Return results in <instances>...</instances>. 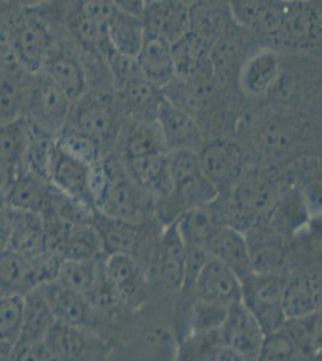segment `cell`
<instances>
[{"label":"cell","instance_id":"cell-41","mask_svg":"<svg viewBox=\"0 0 322 361\" xmlns=\"http://www.w3.org/2000/svg\"><path fill=\"white\" fill-rule=\"evenodd\" d=\"M301 357H310L321 345V319L318 312L286 319L284 324Z\"/></svg>","mask_w":322,"mask_h":361},{"label":"cell","instance_id":"cell-30","mask_svg":"<svg viewBox=\"0 0 322 361\" xmlns=\"http://www.w3.org/2000/svg\"><path fill=\"white\" fill-rule=\"evenodd\" d=\"M22 298V329L18 340L42 342L57 320L52 308L39 287L30 289Z\"/></svg>","mask_w":322,"mask_h":361},{"label":"cell","instance_id":"cell-11","mask_svg":"<svg viewBox=\"0 0 322 361\" xmlns=\"http://www.w3.org/2000/svg\"><path fill=\"white\" fill-rule=\"evenodd\" d=\"M285 6L286 0H230L233 21L265 45L282 25Z\"/></svg>","mask_w":322,"mask_h":361},{"label":"cell","instance_id":"cell-22","mask_svg":"<svg viewBox=\"0 0 322 361\" xmlns=\"http://www.w3.org/2000/svg\"><path fill=\"white\" fill-rule=\"evenodd\" d=\"M89 337V330L56 320L46 334L44 345L52 360H83L88 359L93 350Z\"/></svg>","mask_w":322,"mask_h":361},{"label":"cell","instance_id":"cell-45","mask_svg":"<svg viewBox=\"0 0 322 361\" xmlns=\"http://www.w3.org/2000/svg\"><path fill=\"white\" fill-rule=\"evenodd\" d=\"M301 353L284 325L274 333L265 335L259 360H294Z\"/></svg>","mask_w":322,"mask_h":361},{"label":"cell","instance_id":"cell-33","mask_svg":"<svg viewBox=\"0 0 322 361\" xmlns=\"http://www.w3.org/2000/svg\"><path fill=\"white\" fill-rule=\"evenodd\" d=\"M185 263L187 247L175 221L168 226L163 236L160 267L163 279L175 290H180L183 287Z\"/></svg>","mask_w":322,"mask_h":361},{"label":"cell","instance_id":"cell-17","mask_svg":"<svg viewBox=\"0 0 322 361\" xmlns=\"http://www.w3.org/2000/svg\"><path fill=\"white\" fill-rule=\"evenodd\" d=\"M142 21L146 30L173 44L189 32V5L182 0H153L146 5Z\"/></svg>","mask_w":322,"mask_h":361},{"label":"cell","instance_id":"cell-12","mask_svg":"<svg viewBox=\"0 0 322 361\" xmlns=\"http://www.w3.org/2000/svg\"><path fill=\"white\" fill-rule=\"evenodd\" d=\"M155 122L168 151L192 149L199 152L204 145L200 124L190 114L175 106L163 95Z\"/></svg>","mask_w":322,"mask_h":361},{"label":"cell","instance_id":"cell-1","mask_svg":"<svg viewBox=\"0 0 322 361\" xmlns=\"http://www.w3.org/2000/svg\"><path fill=\"white\" fill-rule=\"evenodd\" d=\"M0 39L8 56L32 75L42 71L58 40L52 25L33 6L11 10L0 25Z\"/></svg>","mask_w":322,"mask_h":361},{"label":"cell","instance_id":"cell-51","mask_svg":"<svg viewBox=\"0 0 322 361\" xmlns=\"http://www.w3.org/2000/svg\"><path fill=\"white\" fill-rule=\"evenodd\" d=\"M151 1H153V0H146V3H151Z\"/></svg>","mask_w":322,"mask_h":361},{"label":"cell","instance_id":"cell-26","mask_svg":"<svg viewBox=\"0 0 322 361\" xmlns=\"http://www.w3.org/2000/svg\"><path fill=\"white\" fill-rule=\"evenodd\" d=\"M116 93L119 105L129 118L134 121H155L156 118L163 90L143 78V75Z\"/></svg>","mask_w":322,"mask_h":361},{"label":"cell","instance_id":"cell-16","mask_svg":"<svg viewBox=\"0 0 322 361\" xmlns=\"http://www.w3.org/2000/svg\"><path fill=\"white\" fill-rule=\"evenodd\" d=\"M33 78L10 56L0 66V123L25 115Z\"/></svg>","mask_w":322,"mask_h":361},{"label":"cell","instance_id":"cell-46","mask_svg":"<svg viewBox=\"0 0 322 361\" xmlns=\"http://www.w3.org/2000/svg\"><path fill=\"white\" fill-rule=\"evenodd\" d=\"M11 360H52L49 350L46 349L42 342H29V341L17 340L13 345Z\"/></svg>","mask_w":322,"mask_h":361},{"label":"cell","instance_id":"cell-36","mask_svg":"<svg viewBox=\"0 0 322 361\" xmlns=\"http://www.w3.org/2000/svg\"><path fill=\"white\" fill-rule=\"evenodd\" d=\"M166 152L168 148L163 142L159 126L155 121L130 119V128L124 144L127 159Z\"/></svg>","mask_w":322,"mask_h":361},{"label":"cell","instance_id":"cell-19","mask_svg":"<svg viewBox=\"0 0 322 361\" xmlns=\"http://www.w3.org/2000/svg\"><path fill=\"white\" fill-rule=\"evenodd\" d=\"M8 207L11 219V240L8 250L32 259L49 250V238L42 216L37 212Z\"/></svg>","mask_w":322,"mask_h":361},{"label":"cell","instance_id":"cell-4","mask_svg":"<svg viewBox=\"0 0 322 361\" xmlns=\"http://www.w3.org/2000/svg\"><path fill=\"white\" fill-rule=\"evenodd\" d=\"M73 102L45 73L34 75L25 117L46 132L57 135L66 127Z\"/></svg>","mask_w":322,"mask_h":361},{"label":"cell","instance_id":"cell-2","mask_svg":"<svg viewBox=\"0 0 322 361\" xmlns=\"http://www.w3.org/2000/svg\"><path fill=\"white\" fill-rule=\"evenodd\" d=\"M271 46L283 54L321 58V0H286L282 25Z\"/></svg>","mask_w":322,"mask_h":361},{"label":"cell","instance_id":"cell-5","mask_svg":"<svg viewBox=\"0 0 322 361\" xmlns=\"http://www.w3.org/2000/svg\"><path fill=\"white\" fill-rule=\"evenodd\" d=\"M257 45H261V42L233 18L209 49V59L216 80L228 93L238 92L236 82L240 66L247 54Z\"/></svg>","mask_w":322,"mask_h":361},{"label":"cell","instance_id":"cell-37","mask_svg":"<svg viewBox=\"0 0 322 361\" xmlns=\"http://www.w3.org/2000/svg\"><path fill=\"white\" fill-rule=\"evenodd\" d=\"M29 133L30 122L25 116L0 123V159L18 170L28 146Z\"/></svg>","mask_w":322,"mask_h":361},{"label":"cell","instance_id":"cell-27","mask_svg":"<svg viewBox=\"0 0 322 361\" xmlns=\"http://www.w3.org/2000/svg\"><path fill=\"white\" fill-rule=\"evenodd\" d=\"M88 170L89 165L63 154L56 147L49 182L59 193L92 204L88 194Z\"/></svg>","mask_w":322,"mask_h":361},{"label":"cell","instance_id":"cell-18","mask_svg":"<svg viewBox=\"0 0 322 361\" xmlns=\"http://www.w3.org/2000/svg\"><path fill=\"white\" fill-rule=\"evenodd\" d=\"M206 250L209 255L219 259L230 267L241 283L255 274L247 238L233 226H221L216 230L207 243Z\"/></svg>","mask_w":322,"mask_h":361},{"label":"cell","instance_id":"cell-34","mask_svg":"<svg viewBox=\"0 0 322 361\" xmlns=\"http://www.w3.org/2000/svg\"><path fill=\"white\" fill-rule=\"evenodd\" d=\"M30 133L25 158L20 169H25L30 173L49 180V173L54 163L56 135L46 132L42 128L33 123L30 119Z\"/></svg>","mask_w":322,"mask_h":361},{"label":"cell","instance_id":"cell-20","mask_svg":"<svg viewBox=\"0 0 322 361\" xmlns=\"http://www.w3.org/2000/svg\"><path fill=\"white\" fill-rule=\"evenodd\" d=\"M136 62L143 78L160 90L175 78L172 44L149 30H146Z\"/></svg>","mask_w":322,"mask_h":361},{"label":"cell","instance_id":"cell-50","mask_svg":"<svg viewBox=\"0 0 322 361\" xmlns=\"http://www.w3.org/2000/svg\"><path fill=\"white\" fill-rule=\"evenodd\" d=\"M25 3H32V5L35 4L37 1H44V0H25Z\"/></svg>","mask_w":322,"mask_h":361},{"label":"cell","instance_id":"cell-39","mask_svg":"<svg viewBox=\"0 0 322 361\" xmlns=\"http://www.w3.org/2000/svg\"><path fill=\"white\" fill-rule=\"evenodd\" d=\"M99 264L95 258L61 259L56 282L63 287L88 295L98 275Z\"/></svg>","mask_w":322,"mask_h":361},{"label":"cell","instance_id":"cell-28","mask_svg":"<svg viewBox=\"0 0 322 361\" xmlns=\"http://www.w3.org/2000/svg\"><path fill=\"white\" fill-rule=\"evenodd\" d=\"M212 204L187 209L177 218V228L185 246L206 250L216 230L221 226H226L221 217V209H213Z\"/></svg>","mask_w":322,"mask_h":361},{"label":"cell","instance_id":"cell-23","mask_svg":"<svg viewBox=\"0 0 322 361\" xmlns=\"http://www.w3.org/2000/svg\"><path fill=\"white\" fill-rule=\"evenodd\" d=\"M321 304V279L318 272L290 276L286 279L282 307L286 319L318 312Z\"/></svg>","mask_w":322,"mask_h":361},{"label":"cell","instance_id":"cell-38","mask_svg":"<svg viewBox=\"0 0 322 361\" xmlns=\"http://www.w3.org/2000/svg\"><path fill=\"white\" fill-rule=\"evenodd\" d=\"M102 270L116 295L120 299H128L134 294L139 272L132 255L127 253L107 255L106 262L102 264Z\"/></svg>","mask_w":322,"mask_h":361},{"label":"cell","instance_id":"cell-6","mask_svg":"<svg viewBox=\"0 0 322 361\" xmlns=\"http://www.w3.org/2000/svg\"><path fill=\"white\" fill-rule=\"evenodd\" d=\"M117 93H104L97 92L95 94L88 93L78 99L75 103H80L78 109L70 112L71 119L70 128H74L78 132L94 137L101 144L102 141L110 139L117 134L120 127V110Z\"/></svg>","mask_w":322,"mask_h":361},{"label":"cell","instance_id":"cell-15","mask_svg":"<svg viewBox=\"0 0 322 361\" xmlns=\"http://www.w3.org/2000/svg\"><path fill=\"white\" fill-rule=\"evenodd\" d=\"M49 301L56 319L89 330L95 322V307L89 298L63 287L56 281L37 286Z\"/></svg>","mask_w":322,"mask_h":361},{"label":"cell","instance_id":"cell-25","mask_svg":"<svg viewBox=\"0 0 322 361\" xmlns=\"http://www.w3.org/2000/svg\"><path fill=\"white\" fill-rule=\"evenodd\" d=\"M209 49L211 47L190 32L173 42L172 54L175 62V78L188 81L214 74L209 59Z\"/></svg>","mask_w":322,"mask_h":361},{"label":"cell","instance_id":"cell-3","mask_svg":"<svg viewBox=\"0 0 322 361\" xmlns=\"http://www.w3.org/2000/svg\"><path fill=\"white\" fill-rule=\"evenodd\" d=\"M228 207L221 209L228 226L243 231L259 224L262 218L272 214L278 202L277 187L273 180L261 175L242 177L228 194Z\"/></svg>","mask_w":322,"mask_h":361},{"label":"cell","instance_id":"cell-43","mask_svg":"<svg viewBox=\"0 0 322 361\" xmlns=\"http://www.w3.org/2000/svg\"><path fill=\"white\" fill-rule=\"evenodd\" d=\"M168 166L173 180V190L189 185L192 180L202 176L199 152L192 149L168 151Z\"/></svg>","mask_w":322,"mask_h":361},{"label":"cell","instance_id":"cell-31","mask_svg":"<svg viewBox=\"0 0 322 361\" xmlns=\"http://www.w3.org/2000/svg\"><path fill=\"white\" fill-rule=\"evenodd\" d=\"M37 287L30 259L8 250L0 255V299L25 295Z\"/></svg>","mask_w":322,"mask_h":361},{"label":"cell","instance_id":"cell-44","mask_svg":"<svg viewBox=\"0 0 322 361\" xmlns=\"http://www.w3.org/2000/svg\"><path fill=\"white\" fill-rule=\"evenodd\" d=\"M228 308L223 305L196 298L190 319V336L204 335L221 328L228 313Z\"/></svg>","mask_w":322,"mask_h":361},{"label":"cell","instance_id":"cell-40","mask_svg":"<svg viewBox=\"0 0 322 361\" xmlns=\"http://www.w3.org/2000/svg\"><path fill=\"white\" fill-rule=\"evenodd\" d=\"M58 151L63 154L78 160L80 163L92 165L99 161L100 142L85 133L74 128L66 127L54 137Z\"/></svg>","mask_w":322,"mask_h":361},{"label":"cell","instance_id":"cell-29","mask_svg":"<svg viewBox=\"0 0 322 361\" xmlns=\"http://www.w3.org/2000/svg\"><path fill=\"white\" fill-rule=\"evenodd\" d=\"M49 183L25 169H18L5 206L42 214L51 200Z\"/></svg>","mask_w":322,"mask_h":361},{"label":"cell","instance_id":"cell-24","mask_svg":"<svg viewBox=\"0 0 322 361\" xmlns=\"http://www.w3.org/2000/svg\"><path fill=\"white\" fill-rule=\"evenodd\" d=\"M131 178L147 193L168 197L173 192L168 152L127 159Z\"/></svg>","mask_w":322,"mask_h":361},{"label":"cell","instance_id":"cell-10","mask_svg":"<svg viewBox=\"0 0 322 361\" xmlns=\"http://www.w3.org/2000/svg\"><path fill=\"white\" fill-rule=\"evenodd\" d=\"M221 335L241 360H259L265 333L243 301L228 306Z\"/></svg>","mask_w":322,"mask_h":361},{"label":"cell","instance_id":"cell-7","mask_svg":"<svg viewBox=\"0 0 322 361\" xmlns=\"http://www.w3.org/2000/svg\"><path fill=\"white\" fill-rule=\"evenodd\" d=\"M284 54L273 46L257 45L243 59L237 74V90L245 98L261 100L282 71Z\"/></svg>","mask_w":322,"mask_h":361},{"label":"cell","instance_id":"cell-8","mask_svg":"<svg viewBox=\"0 0 322 361\" xmlns=\"http://www.w3.org/2000/svg\"><path fill=\"white\" fill-rule=\"evenodd\" d=\"M199 158L202 173L218 189L219 197L230 193L243 177V152L231 140L219 139L204 145Z\"/></svg>","mask_w":322,"mask_h":361},{"label":"cell","instance_id":"cell-9","mask_svg":"<svg viewBox=\"0 0 322 361\" xmlns=\"http://www.w3.org/2000/svg\"><path fill=\"white\" fill-rule=\"evenodd\" d=\"M78 47L74 39L70 42L57 40L42 69V73L49 75L73 103L81 99L88 90L83 52L81 49L78 51Z\"/></svg>","mask_w":322,"mask_h":361},{"label":"cell","instance_id":"cell-32","mask_svg":"<svg viewBox=\"0 0 322 361\" xmlns=\"http://www.w3.org/2000/svg\"><path fill=\"white\" fill-rule=\"evenodd\" d=\"M92 226L98 233L101 250L107 255L114 253L131 255L137 243L136 226L97 211Z\"/></svg>","mask_w":322,"mask_h":361},{"label":"cell","instance_id":"cell-42","mask_svg":"<svg viewBox=\"0 0 322 361\" xmlns=\"http://www.w3.org/2000/svg\"><path fill=\"white\" fill-rule=\"evenodd\" d=\"M248 243L250 258L255 274H279L284 263L282 246L266 235H259L254 243Z\"/></svg>","mask_w":322,"mask_h":361},{"label":"cell","instance_id":"cell-35","mask_svg":"<svg viewBox=\"0 0 322 361\" xmlns=\"http://www.w3.org/2000/svg\"><path fill=\"white\" fill-rule=\"evenodd\" d=\"M146 27L141 17L131 16L116 10L109 22L111 45L123 54L136 58L142 46Z\"/></svg>","mask_w":322,"mask_h":361},{"label":"cell","instance_id":"cell-21","mask_svg":"<svg viewBox=\"0 0 322 361\" xmlns=\"http://www.w3.org/2000/svg\"><path fill=\"white\" fill-rule=\"evenodd\" d=\"M189 32L212 47L233 21L230 0H196L189 5Z\"/></svg>","mask_w":322,"mask_h":361},{"label":"cell","instance_id":"cell-49","mask_svg":"<svg viewBox=\"0 0 322 361\" xmlns=\"http://www.w3.org/2000/svg\"><path fill=\"white\" fill-rule=\"evenodd\" d=\"M111 3L119 13L141 17V18L147 5L146 0H111Z\"/></svg>","mask_w":322,"mask_h":361},{"label":"cell","instance_id":"cell-13","mask_svg":"<svg viewBox=\"0 0 322 361\" xmlns=\"http://www.w3.org/2000/svg\"><path fill=\"white\" fill-rule=\"evenodd\" d=\"M194 293L199 299L226 307L241 302L243 298L241 281L236 274L219 259L209 255L197 274Z\"/></svg>","mask_w":322,"mask_h":361},{"label":"cell","instance_id":"cell-47","mask_svg":"<svg viewBox=\"0 0 322 361\" xmlns=\"http://www.w3.org/2000/svg\"><path fill=\"white\" fill-rule=\"evenodd\" d=\"M18 170L0 159V206H5Z\"/></svg>","mask_w":322,"mask_h":361},{"label":"cell","instance_id":"cell-14","mask_svg":"<svg viewBox=\"0 0 322 361\" xmlns=\"http://www.w3.org/2000/svg\"><path fill=\"white\" fill-rule=\"evenodd\" d=\"M109 168V166H107ZM110 170V169H109ZM111 183L98 209L110 217L139 224L147 207L143 190L132 178L111 173Z\"/></svg>","mask_w":322,"mask_h":361},{"label":"cell","instance_id":"cell-48","mask_svg":"<svg viewBox=\"0 0 322 361\" xmlns=\"http://www.w3.org/2000/svg\"><path fill=\"white\" fill-rule=\"evenodd\" d=\"M11 219L6 206H0V255L10 248L11 240Z\"/></svg>","mask_w":322,"mask_h":361}]
</instances>
